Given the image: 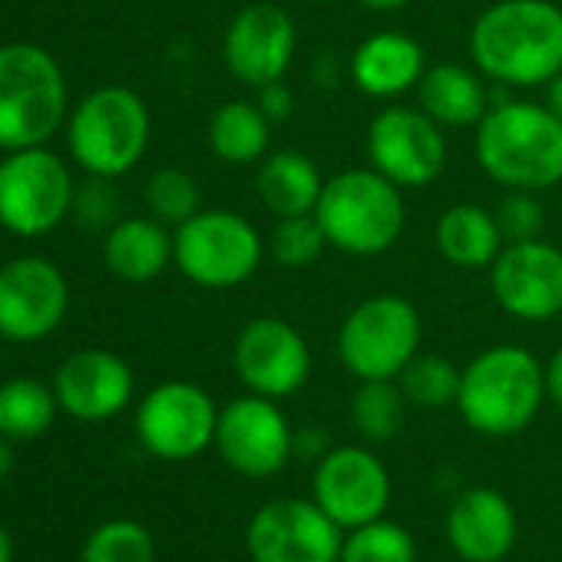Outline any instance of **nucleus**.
<instances>
[{
  "label": "nucleus",
  "instance_id": "393cba45",
  "mask_svg": "<svg viewBox=\"0 0 562 562\" xmlns=\"http://www.w3.org/2000/svg\"><path fill=\"white\" fill-rule=\"evenodd\" d=\"M434 241L443 261L463 271L490 268L506 245L493 209H483L476 202H460L443 209L434 228Z\"/></svg>",
  "mask_w": 562,
  "mask_h": 562
},
{
  "label": "nucleus",
  "instance_id": "dca6fc26",
  "mask_svg": "<svg viewBox=\"0 0 562 562\" xmlns=\"http://www.w3.org/2000/svg\"><path fill=\"white\" fill-rule=\"evenodd\" d=\"M490 271L493 302L516 322L546 325L562 315V248L532 238L503 245Z\"/></svg>",
  "mask_w": 562,
  "mask_h": 562
},
{
  "label": "nucleus",
  "instance_id": "7ed1b4c3",
  "mask_svg": "<svg viewBox=\"0 0 562 562\" xmlns=\"http://www.w3.org/2000/svg\"><path fill=\"white\" fill-rule=\"evenodd\" d=\"M546 397V364L522 345H493L460 371L457 411L483 437H513L536 420Z\"/></svg>",
  "mask_w": 562,
  "mask_h": 562
},
{
  "label": "nucleus",
  "instance_id": "9d476101",
  "mask_svg": "<svg viewBox=\"0 0 562 562\" xmlns=\"http://www.w3.org/2000/svg\"><path fill=\"white\" fill-rule=\"evenodd\" d=\"M368 166L394 186L424 189L440 179L447 166V136L420 106L387 103L368 123Z\"/></svg>",
  "mask_w": 562,
  "mask_h": 562
},
{
  "label": "nucleus",
  "instance_id": "ddd939ff",
  "mask_svg": "<svg viewBox=\"0 0 562 562\" xmlns=\"http://www.w3.org/2000/svg\"><path fill=\"white\" fill-rule=\"evenodd\" d=\"M218 411L199 384L166 381L139 401L136 437L159 460H192L215 443Z\"/></svg>",
  "mask_w": 562,
  "mask_h": 562
},
{
  "label": "nucleus",
  "instance_id": "c03bdc74",
  "mask_svg": "<svg viewBox=\"0 0 562 562\" xmlns=\"http://www.w3.org/2000/svg\"><path fill=\"white\" fill-rule=\"evenodd\" d=\"M0 345H4V338H0ZM0 355H4V348H0Z\"/></svg>",
  "mask_w": 562,
  "mask_h": 562
},
{
  "label": "nucleus",
  "instance_id": "412c9836",
  "mask_svg": "<svg viewBox=\"0 0 562 562\" xmlns=\"http://www.w3.org/2000/svg\"><path fill=\"white\" fill-rule=\"evenodd\" d=\"M348 74L355 90L368 100L394 103L417 90L420 77L427 74V54L401 31H378L355 47Z\"/></svg>",
  "mask_w": 562,
  "mask_h": 562
},
{
  "label": "nucleus",
  "instance_id": "20e7f679",
  "mask_svg": "<svg viewBox=\"0 0 562 562\" xmlns=\"http://www.w3.org/2000/svg\"><path fill=\"white\" fill-rule=\"evenodd\" d=\"M315 218L328 238V248L355 258H374L391 251L407 228L404 189L371 166L345 169L325 179Z\"/></svg>",
  "mask_w": 562,
  "mask_h": 562
},
{
  "label": "nucleus",
  "instance_id": "4c0bfd02",
  "mask_svg": "<svg viewBox=\"0 0 562 562\" xmlns=\"http://www.w3.org/2000/svg\"><path fill=\"white\" fill-rule=\"evenodd\" d=\"M546 394L549 401L562 411V348L549 358L546 364Z\"/></svg>",
  "mask_w": 562,
  "mask_h": 562
},
{
  "label": "nucleus",
  "instance_id": "58836bf2",
  "mask_svg": "<svg viewBox=\"0 0 562 562\" xmlns=\"http://www.w3.org/2000/svg\"><path fill=\"white\" fill-rule=\"evenodd\" d=\"M542 90H546V100H542V103L552 110V116H559V120H562V74H559V77H552Z\"/></svg>",
  "mask_w": 562,
  "mask_h": 562
},
{
  "label": "nucleus",
  "instance_id": "f8f14e48",
  "mask_svg": "<svg viewBox=\"0 0 562 562\" xmlns=\"http://www.w3.org/2000/svg\"><path fill=\"white\" fill-rule=\"evenodd\" d=\"M215 450L235 473L248 480H268L295 457V430L278 401L245 394L218 411Z\"/></svg>",
  "mask_w": 562,
  "mask_h": 562
},
{
  "label": "nucleus",
  "instance_id": "a878e982",
  "mask_svg": "<svg viewBox=\"0 0 562 562\" xmlns=\"http://www.w3.org/2000/svg\"><path fill=\"white\" fill-rule=\"evenodd\" d=\"M209 149L225 166H258L271 149V123L255 100H228L212 110Z\"/></svg>",
  "mask_w": 562,
  "mask_h": 562
},
{
  "label": "nucleus",
  "instance_id": "e433bc0d",
  "mask_svg": "<svg viewBox=\"0 0 562 562\" xmlns=\"http://www.w3.org/2000/svg\"><path fill=\"white\" fill-rule=\"evenodd\" d=\"M328 437L322 434V430H299L295 434V453H302V457H325L328 450Z\"/></svg>",
  "mask_w": 562,
  "mask_h": 562
},
{
  "label": "nucleus",
  "instance_id": "cd10ccee",
  "mask_svg": "<svg viewBox=\"0 0 562 562\" xmlns=\"http://www.w3.org/2000/svg\"><path fill=\"white\" fill-rule=\"evenodd\" d=\"M351 420L371 443H391L407 420V397L397 381H361L351 401Z\"/></svg>",
  "mask_w": 562,
  "mask_h": 562
},
{
  "label": "nucleus",
  "instance_id": "4be33fe9",
  "mask_svg": "<svg viewBox=\"0 0 562 562\" xmlns=\"http://www.w3.org/2000/svg\"><path fill=\"white\" fill-rule=\"evenodd\" d=\"M490 80L476 67L434 64L417 83V106L443 130H476V123L493 106Z\"/></svg>",
  "mask_w": 562,
  "mask_h": 562
},
{
  "label": "nucleus",
  "instance_id": "1a4fd4ad",
  "mask_svg": "<svg viewBox=\"0 0 562 562\" xmlns=\"http://www.w3.org/2000/svg\"><path fill=\"white\" fill-rule=\"evenodd\" d=\"M70 166L47 146L14 149L0 159V225L21 238L54 232L74 212Z\"/></svg>",
  "mask_w": 562,
  "mask_h": 562
},
{
  "label": "nucleus",
  "instance_id": "bb28decb",
  "mask_svg": "<svg viewBox=\"0 0 562 562\" xmlns=\"http://www.w3.org/2000/svg\"><path fill=\"white\" fill-rule=\"evenodd\" d=\"M60 404L54 387L34 378H14L0 384V434L11 440H34L54 427Z\"/></svg>",
  "mask_w": 562,
  "mask_h": 562
},
{
  "label": "nucleus",
  "instance_id": "b1692460",
  "mask_svg": "<svg viewBox=\"0 0 562 562\" xmlns=\"http://www.w3.org/2000/svg\"><path fill=\"white\" fill-rule=\"evenodd\" d=\"M325 189V176L318 162L299 149H278L258 162L255 192L261 205L274 215H312Z\"/></svg>",
  "mask_w": 562,
  "mask_h": 562
},
{
  "label": "nucleus",
  "instance_id": "c85d7f7f",
  "mask_svg": "<svg viewBox=\"0 0 562 562\" xmlns=\"http://www.w3.org/2000/svg\"><path fill=\"white\" fill-rule=\"evenodd\" d=\"M460 371L450 358L443 355H417L397 378L407 404L414 407H427V411H440V407H450L457 404V394H460Z\"/></svg>",
  "mask_w": 562,
  "mask_h": 562
},
{
  "label": "nucleus",
  "instance_id": "79ce46f5",
  "mask_svg": "<svg viewBox=\"0 0 562 562\" xmlns=\"http://www.w3.org/2000/svg\"><path fill=\"white\" fill-rule=\"evenodd\" d=\"M0 562H14V539L4 526H0Z\"/></svg>",
  "mask_w": 562,
  "mask_h": 562
},
{
  "label": "nucleus",
  "instance_id": "423d86ee",
  "mask_svg": "<svg viewBox=\"0 0 562 562\" xmlns=\"http://www.w3.org/2000/svg\"><path fill=\"white\" fill-rule=\"evenodd\" d=\"M64 130L70 159L87 176L120 179L143 162L153 136V120L136 90L110 83L87 93L70 110Z\"/></svg>",
  "mask_w": 562,
  "mask_h": 562
},
{
  "label": "nucleus",
  "instance_id": "f257e3e1",
  "mask_svg": "<svg viewBox=\"0 0 562 562\" xmlns=\"http://www.w3.org/2000/svg\"><path fill=\"white\" fill-rule=\"evenodd\" d=\"M467 50L496 87H546L562 74V8L552 0H496L473 21Z\"/></svg>",
  "mask_w": 562,
  "mask_h": 562
},
{
  "label": "nucleus",
  "instance_id": "c9c22d12",
  "mask_svg": "<svg viewBox=\"0 0 562 562\" xmlns=\"http://www.w3.org/2000/svg\"><path fill=\"white\" fill-rule=\"evenodd\" d=\"M255 103H258V110L268 116L271 126L285 123V120L295 113V93H292V87H289L285 80H274V83L258 87V90H255Z\"/></svg>",
  "mask_w": 562,
  "mask_h": 562
},
{
  "label": "nucleus",
  "instance_id": "0eeeda50",
  "mask_svg": "<svg viewBox=\"0 0 562 562\" xmlns=\"http://www.w3.org/2000/svg\"><path fill=\"white\" fill-rule=\"evenodd\" d=\"M268 241L232 209H199L172 232V265L199 289H238L261 268Z\"/></svg>",
  "mask_w": 562,
  "mask_h": 562
},
{
  "label": "nucleus",
  "instance_id": "6e6552de",
  "mask_svg": "<svg viewBox=\"0 0 562 562\" xmlns=\"http://www.w3.org/2000/svg\"><path fill=\"white\" fill-rule=\"evenodd\" d=\"M420 312L391 292L371 295L348 312L338 328V361L358 381H397L420 355Z\"/></svg>",
  "mask_w": 562,
  "mask_h": 562
},
{
  "label": "nucleus",
  "instance_id": "6ab92c4d",
  "mask_svg": "<svg viewBox=\"0 0 562 562\" xmlns=\"http://www.w3.org/2000/svg\"><path fill=\"white\" fill-rule=\"evenodd\" d=\"M133 391H136L133 368L106 348L74 351L57 368L54 378V394L60 411L83 424L113 420L130 407Z\"/></svg>",
  "mask_w": 562,
  "mask_h": 562
},
{
  "label": "nucleus",
  "instance_id": "37998d69",
  "mask_svg": "<svg viewBox=\"0 0 562 562\" xmlns=\"http://www.w3.org/2000/svg\"><path fill=\"white\" fill-rule=\"evenodd\" d=\"M302 4H325V0H302Z\"/></svg>",
  "mask_w": 562,
  "mask_h": 562
},
{
  "label": "nucleus",
  "instance_id": "a19ab883",
  "mask_svg": "<svg viewBox=\"0 0 562 562\" xmlns=\"http://www.w3.org/2000/svg\"><path fill=\"white\" fill-rule=\"evenodd\" d=\"M11 443H14L11 437L0 434V480H4L14 470V447Z\"/></svg>",
  "mask_w": 562,
  "mask_h": 562
},
{
  "label": "nucleus",
  "instance_id": "f3484780",
  "mask_svg": "<svg viewBox=\"0 0 562 562\" xmlns=\"http://www.w3.org/2000/svg\"><path fill=\"white\" fill-rule=\"evenodd\" d=\"M299 54V31L285 8L278 4H255L241 8L222 37V57L228 74L258 90L265 83L285 80Z\"/></svg>",
  "mask_w": 562,
  "mask_h": 562
},
{
  "label": "nucleus",
  "instance_id": "2f4dec72",
  "mask_svg": "<svg viewBox=\"0 0 562 562\" xmlns=\"http://www.w3.org/2000/svg\"><path fill=\"white\" fill-rule=\"evenodd\" d=\"M328 248V238L312 215H285L278 218L271 235H268V255L289 271H302V268H312L322 251Z\"/></svg>",
  "mask_w": 562,
  "mask_h": 562
},
{
  "label": "nucleus",
  "instance_id": "7c9ffc66",
  "mask_svg": "<svg viewBox=\"0 0 562 562\" xmlns=\"http://www.w3.org/2000/svg\"><path fill=\"white\" fill-rule=\"evenodd\" d=\"M80 562H156V542L139 522L110 519L87 536Z\"/></svg>",
  "mask_w": 562,
  "mask_h": 562
},
{
  "label": "nucleus",
  "instance_id": "39448f33",
  "mask_svg": "<svg viewBox=\"0 0 562 562\" xmlns=\"http://www.w3.org/2000/svg\"><path fill=\"white\" fill-rule=\"evenodd\" d=\"M70 116V90L57 57L37 44L0 47V153L47 146Z\"/></svg>",
  "mask_w": 562,
  "mask_h": 562
},
{
  "label": "nucleus",
  "instance_id": "ea45409f",
  "mask_svg": "<svg viewBox=\"0 0 562 562\" xmlns=\"http://www.w3.org/2000/svg\"><path fill=\"white\" fill-rule=\"evenodd\" d=\"M355 4H361V8H368V11H378V14H391V11L407 8L411 0H355Z\"/></svg>",
  "mask_w": 562,
  "mask_h": 562
},
{
  "label": "nucleus",
  "instance_id": "4468645a",
  "mask_svg": "<svg viewBox=\"0 0 562 562\" xmlns=\"http://www.w3.org/2000/svg\"><path fill=\"white\" fill-rule=\"evenodd\" d=\"M232 368L248 394L271 401L299 394L312 378V348L305 335L274 315L251 318L232 345Z\"/></svg>",
  "mask_w": 562,
  "mask_h": 562
},
{
  "label": "nucleus",
  "instance_id": "f704fd0d",
  "mask_svg": "<svg viewBox=\"0 0 562 562\" xmlns=\"http://www.w3.org/2000/svg\"><path fill=\"white\" fill-rule=\"evenodd\" d=\"M116 179H103V176H87V182L77 186L74 195V218L87 228H110L113 222H120V195L113 189Z\"/></svg>",
  "mask_w": 562,
  "mask_h": 562
},
{
  "label": "nucleus",
  "instance_id": "9b49d317",
  "mask_svg": "<svg viewBox=\"0 0 562 562\" xmlns=\"http://www.w3.org/2000/svg\"><path fill=\"white\" fill-rule=\"evenodd\" d=\"M70 312V281L44 255L0 265V338L34 345L50 338Z\"/></svg>",
  "mask_w": 562,
  "mask_h": 562
},
{
  "label": "nucleus",
  "instance_id": "5701e85b",
  "mask_svg": "<svg viewBox=\"0 0 562 562\" xmlns=\"http://www.w3.org/2000/svg\"><path fill=\"white\" fill-rule=\"evenodd\" d=\"M103 261L113 278L146 285L172 265V232L153 215H123L106 228Z\"/></svg>",
  "mask_w": 562,
  "mask_h": 562
},
{
  "label": "nucleus",
  "instance_id": "f03ea898",
  "mask_svg": "<svg viewBox=\"0 0 562 562\" xmlns=\"http://www.w3.org/2000/svg\"><path fill=\"white\" fill-rule=\"evenodd\" d=\"M473 156L503 189H555L562 182V120L546 103L499 100L476 123Z\"/></svg>",
  "mask_w": 562,
  "mask_h": 562
},
{
  "label": "nucleus",
  "instance_id": "2eb2a0df",
  "mask_svg": "<svg viewBox=\"0 0 562 562\" xmlns=\"http://www.w3.org/2000/svg\"><path fill=\"white\" fill-rule=\"evenodd\" d=\"M345 529L315 499H271L245 529L251 562H338Z\"/></svg>",
  "mask_w": 562,
  "mask_h": 562
},
{
  "label": "nucleus",
  "instance_id": "72a5a7b5",
  "mask_svg": "<svg viewBox=\"0 0 562 562\" xmlns=\"http://www.w3.org/2000/svg\"><path fill=\"white\" fill-rule=\"evenodd\" d=\"M493 215H496V222H499V232H503L506 245L542 238L546 212H542L539 192L506 189V195L499 199V205L493 209Z\"/></svg>",
  "mask_w": 562,
  "mask_h": 562
},
{
  "label": "nucleus",
  "instance_id": "473e14b6",
  "mask_svg": "<svg viewBox=\"0 0 562 562\" xmlns=\"http://www.w3.org/2000/svg\"><path fill=\"white\" fill-rule=\"evenodd\" d=\"M146 209L162 225L179 228L182 222H189L202 209L199 182L186 169H172V166L169 169H159L146 182Z\"/></svg>",
  "mask_w": 562,
  "mask_h": 562
},
{
  "label": "nucleus",
  "instance_id": "c756f323",
  "mask_svg": "<svg viewBox=\"0 0 562 562\" xmlns=\"http://www.w3.org/2000/svg\"><path fill=\"white\" fill-rule=\"evenodd\" d=\"M338 562H417V542L404 526L381 516L345 532Z\"/></svg>",
  "mask_w": 562,
  "mask_h": 562
},
{
  "label": "nucleus",
  "instance_id": "aec40b11",
  "mask_svg": "<svg viewBox=\"0 0 562 562\" xmlns=\"http://www.w3.org/2000/svg\"><path fill=\"white\" fill-rule=\"evenodd\" d=\"M447 539L463 562H499L516 542V509L493 486H473L447 513Z\"/></svg>",
  "mask_w": 562,
  "mask_h": 562
},
{
  "label": "nucleus",
  "instance_id": "a211bd4d",
  "mask_svg": "<svg viewBox=\"0 0 562 562\" xmlns=\"http://www.w3.org/2000/svg\"><path fill=\"white\" fill-rule=\"evenodd\" d=\"M312 499L348 532L384 516L391 473L368 447H335L315 463Z\"/></svg>",
  "mask_w": 562,
  "mask_h": 562
}]
</instances>
